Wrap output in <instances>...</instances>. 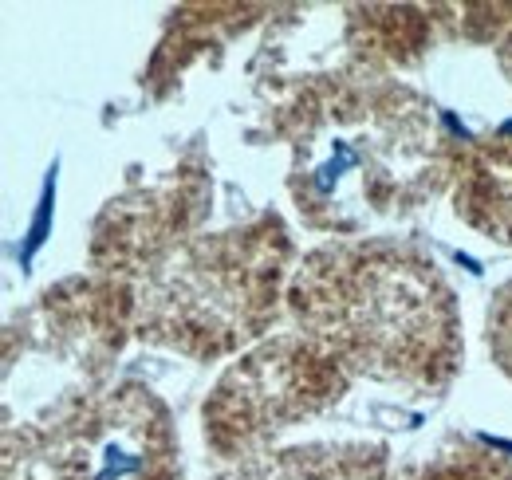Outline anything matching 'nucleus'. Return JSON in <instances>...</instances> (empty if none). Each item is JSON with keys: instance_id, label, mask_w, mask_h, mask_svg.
Instances as JSON below:
<instances>
[{"instance_id": "f257e3e1", "label": "nucleus", "mask_w": 512, "mask_h": 480, "mask_svg": "<svg viewBox=\"0 0 512 480\" xmlns=\"http://www.w3.org/2000/svg\"><path fill=\"white\" fill-rule=\"evenodd\" d=\"M154 437L158 429L146 421L127 418L115 410V418H99L83 425V437L71 449L75 480H142L154 469Z\"/></svg>"}, {"instance_id": "f03ea898", "label": "nucleus", "mask_w": 512, "mask_h": 480, "mask_svg": "<svg viewBox=\"0 0 512 480\" xmlns=\"http://www.w3.org/2000/svg\"><path fill=\"white\" fill-rule=\"evenodd\" d=\"M52 213H56V166L48 170V181H44V193H40V205H36V217L28 225V240L20 248V264L28 268L32 256L40 252V244L48 240V229H52Z\"/></svg>"}, {"instance_id": "7ed1b4c3", "label": "nucleus", "mask_w": 512, "mask_h": 480, "mask_svg": "<svg viewBox=\"0 0 512 480\" xmlns=\"http://www.w3.org/2000/svg\"><path fill=\"white\" fill-rule=\"evenodd\" d=\"M272 480H331V477H323L316 469H304V461H288V465H280L272 473Z\"/></svg>"}]
</instances>
